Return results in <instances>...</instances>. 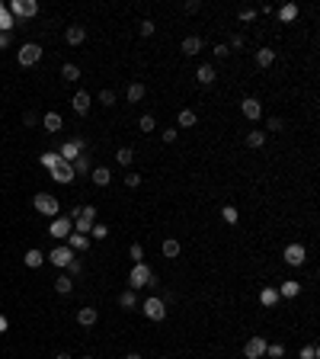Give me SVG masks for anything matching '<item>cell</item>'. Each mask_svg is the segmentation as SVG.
I'll list each match as a JSON object with an SVG mask.
<instances>
[{
	"label": "cell",
	"mask_w": 320,
	"mask_h": 359,
	"mask_svg": "<svg viewBox=\"0 0 320 359\" xmlns=\"http://www.w3.org/2000/svg\"><path fill=\"white\" fill-rule=\"evenodd\" d=\"M301 359H317V343H311V347L301 350Z\"/></svg>",
	"instance_id": "52"
},
{
	"label": "cell",
	"mask_w": 320,
	"mask_h": 359,
	"mask_svg": "<svg viewBox=\"0 0 320 359\" xmlns=\"http://www.w3.org/2000/svg\"><path fill=\"white\" fill-rule=\"evenodd\" d=\"M272 61H275V51L272 49H260L256 51V64L260 67H272Z\"/></svg>",
	"instance_id": "29"
},
{
	"label": "cell",
	"mask_w": 320,
	"mask_h": 359,
	"mask_svg": "<svg viewBox=\"0 0 320 359\" xmlns=\"http://www.w3.org/2000/svg\"><path fill=\"white\" fill-rule=\"evenodd\" d=\"M23 260H26V266H29V269H36V266H42V263H45V254L32 247V250H26V256H23Z\"/></svg>",
	"instance_id": "22"
},
{
	"label": "cell",
	"mask_w": 320,
	"mask_h": 359,
	"mask_svg": "<svg viewBox=\"0 0 320 359\" xmlns=\"http://www.w3.org/2000/svg\"><path fill=\"white\" fill-rule=\"evenodd\" d=\"M195 80H199L202 87L215 84V67H212V64H199V71H195Z\"/></svg>",
	"instance_id": "20"
},
{
	"label": "cell",
	"mask_w": 320,
	"mask_h": 359,
	"mask_svg": "<svg viewBox=\"0 0 320 359\" xmlns=\"http://www.w3.org/2000/svg\"><path fill=\"white\" fill-rule=\"evenodd\" d=\"M128 256H132L135 263H144V247H141V244H132V247H128Z\"/></svg>",
	"instance_id": "41"
},
{
	"label": "cell",
	"mask_w": 320,
	"mask_h": 359,
	"mask_svg": "<svg viewBox=\"0 0 320 359\" xmlns=\"http://www.w3.org/2000/svg\"><path fill=\"white\" fill-rule=\"evenodd\" d=\"M221 218L228 221V225H237V218H240V215H237L234 205H224V208H221Z\"/></svg>",
	"instance_id": "40"
},
{
	"label": "cell",
	"mask_w": 320,
	"mask_h": 359,
	"mask_svg": "<svg viewBox=\"0 0 320 359\" xmlns=\"http://www.w3.org/2000/svg\"><path fill=\"white\" fill-rule=\"evenodd\" d=\"M157 359H170V356H157Z\"/></svg>",
	"instance_id": "61"
},
{
	"label": "cell",
	"mask_w": 320,
	"mask_h": 359,
	"mask_svg": "<svg viewBox=\"0 0 320 359\" xmlns=\"http://www.w3.org/2000/svg\"><path fill=\"white\" fill-rule=\"evenodd\" d=\"M42 125H45V132H61V125H64V119H61V112H45L42 116Z\"/></svg>",
	"instance_id": "17"
},
{
	"label": "cell",
	"mask_w": 320,
	"mask_h": 359,
	"mask_svg": "<svg viewBox=\"0 0 320 359\" xmlns=\"http://www.w3.org/2000/svg\"><path fill=\"white\" fill-rule=\"evenodd\" d=\"M119 305H122L125 311H132L135 305H138V295H135V289H125V292L119 295Z\"/></svg>",
	"instance_id": "27"
},
{
	"label": "cell",
	"mask_w": 320,
	"mask_h": 359,
	"mask_svg": "<svg viewBox=\"0 0 320 359\" xmlns=\"http://www.w3.org/2000/svg\"><path fill=\"white\" fill-rule=\"evenodd\" d=\"M125 359H144V356H141V353H128Z\"/></svg>",
	"instance_id": "58"
},
{
	"label": "cell",
	"mask_w": 320,
	"mask_h": 359,
	"mask_svg": "<svg viewBox=\"0 0 320 359\" xmlns=\"http://www.w3.org/2000/svg\"><path fill=\"white\" fill-rule=\"evenodd\" d=\"M128 286L132 289H144V286H157V276L147 263H135L132 273H128Z\"/></svg>",
	"instance_id": "1"
},
{
	"label": "cell",
	"mask_w": 320,
	"mask_h": 359,
	"mask_svg": "<svg viewBox=\"0 0 320 359\" xmlns=\"http://www.w3.org/2000/svg\"><path fill=\"white\" fill-rule=\"evenodd\" d=\"M36 122H39L36 112H26V116H23V125H36Z\"/></svg>",
	"instance_id": "54"
},
{
	"label": "cell",
	"mask_w": 320,
	"mask_h": 359,
	"mask_svg": "<svg viewBox=\"0 0 320 359\" xmlns=\"http://www.w3.org/2000/svg\"><path fill=\"white\" fill-rule=\"evenodd\" d=\"M243 45H247V39H243V32H234V36H230V42H228V49L234 51V49H243Z\"/></svg>",
	"instance_id": "45"
},
{
	"label": "cell",
	"mask_w": 320,
	"mask_h": 359,
	"mask_svg": "<svg viewBox=\"0 0 320 359\" xmlns=\"http://www.w3.org/2000/svg\"><path fill=\"white\" fill-rule=\"evenodd\" d=\"M96 321H99V311L96 308H80L77 311V324H80V327H93Z\"/></svg>",
	"instance_id": "16"
},
{
	"label": "cell",
	"mask_w": 320,
	"mask_h": 359,
	"mask_svg": "<svg viewBox=\"0 0 320 359\" xmlns=\"http://www.w3.org/2000/svg\"><path fill=\"white\" fill-rule=\"evenodd\" d=\"M48 260L54 263V266H61V269H64V266H67V263H71V260H74V250H71V247H67V244H58V247H54V250H51V254H48Z\"/></svg>",
	"instance_id": "10"
},
{
	"label": "cell",
	"mask_w": 320,
	"mask_h": 359,
	"mask_svg": "<svg viewBox=\"0 0 320 359\" xmlns=\"http://www.w3.org/2000/svg\"><path fill=\"white\" fill-rule=\"evenodd\" d=\"M278 16H282L285 23H288V19H295V16H298V6H295V3H285L282 10H278Z\"/></svg>",
	"instance_id": "42"
},
{
	"label": "cell",
	"mask_w": 320,
	"mask_h": 359,
	"mask_svg": "<svg viewBox=\"0 0 320 359\" xmlns=\"http://www.w3.org/2000/svg\"><path fill=\"white\" fill-rule=\"evenodd\" d=\"M278 302V292H275V289H263V292H260V305H263V308H272V305H275Z\"/></svg>",
	"instance_id": "30"
},
{
	"label": "cell",
	"mask_w": 320,
	"mask_h": 359,
	"mask_svg": "<svg viewBox=\"0 0 320 359\" xmlns=\"http://www.w3.org/2000/svg\"><path fill=\"white\" fill-rule=\"evenodd\" d=\"M138 128H141L144 135H151L154 128H157V122H154V116H141V119H138Z\"/></svg>",
	"instance_id": "38"
},
{
	"label": "cell",
	"mask_w": 320,
	"mask_h": 359,
	"mask_svg": "<svg viewBox=\"0 0 320 359\" xmlns=\"http://www.w3.org/2000/svg\"><path fill=\"white\" fill-rule=\"evenodd\" d=\"M256 13H266V16H269V13H275V6H272V3H263V6H260Z\"/></svg>",
	"instance_id": "56"
},
{
	"label": "cell",
	"mask_w": 320,
	"mask_h": 359,
	"mask_svg": "<svg viewBox=\"0 0 320 359\" xmlns=\"http://www.w3.org/2000/svg\"><path fill=\"white\" fill-rule=\"evenodd\" d=\"M154 32H157V23H154V19H144V23H141V36H144V39H151Z\"/></svg>",
	"instance_id": "44"
},
{
	"label": "cell",
	"mask_w": 320,
	"mask_h": 359,
	"mask_svg": "<svg viewBox=\"0 0 320 359\" xmlns=\"http://www.w3.org/2000/svg\"><path fill=\"white\" fill-rule=\"evenodd\" d=\"M61 77L64 80H80V67L77 64H64L61 67Z\"/></svg>",
	"instance_id": "36"
},
{
	"label": "cell",
	"mask_w": 320,
	"mask_h": 359,
	"mask_svg": "<svg viewBox=\"0 0 320 359\" xmlns=\"http://www.w3.org/2000/svg\"><path fill=\"white\" fill-rule=\"evenodd\" d=\"M183 10H186V13H199L202 10V0H186V3H183Z\"/></svg>",
	"instance_id": "51"
},
{
	"label": "cell",
	"mask_w": 320,
	"mask_h": 359,
	"mask_svg": "<svg viewBox=\"0 0 320 359\" xmlns=\"http://www.w3.org/2000/svg\"><path fill=\"white\" fill-rule=\"evenodd\" d=\"M87 148V141L84 138H74V141H64V145L58 148V157L61 160H67V164H71V160H77L80 157V151H84Z\"/></svg>",
	"instance_id": "6"
},
{
	"label": "cell",
	"mask_w": 320,
	"mask_h": 359,
	"mask_svg": "<svg viewBox=\"0 0 320 359\" xmlns=\"http://www.w3.org/2000/svg\"><path fill=\"white\" fill-rule=\"evenodd\" d=\"M266 128H269V132H282V128H285V119H278V116H272Z\"/></svg>",
	"instance_id": "50"
},
{
	"label": "cell",
	"mask_w": 320,
	"mask_h": 359,
	"mask_svg": "<svg viewBox=\"0 0 320 359\" xmlns=\"http://www.w3.org/2000/svg\"><path fill=\"white\" fill-rule=\"evenodd\" d=\"M71 289H74V282H71V276H58V279H54V292L58 295H71Z\"/></svg>",
	"instance_id": "26"
},
{
	"label": "cell",
	"mask_w": 320,
	"mask_h": 359,
	"mask_svg": "<svg viewBox=\"0 0 320 359\" xmlns=\"http://www.w3.org/2000/svg\"><path fill=\"white\" fill-rule=\"evenodd\" d=\"M163 256H170V260H173V256H180V241H173V238H170V241H163Z\"/></svg>",
	"instance_id": "34"
},
{
	"label": "cell",
	"mask_w": 320,
	"mask_h": 359,
	"mask_svg": "<svg viewBox=\"0 0 320 359\" xmlns=\"http://www.w3.org/2000/svg\"><path fill=\"white\" fill-rule=\"evenodd\" d=\"M16 58H19V64H23V67L39 64V58H42V45H36V42H26V45H19Z\"/></svg>",
	"instance_id": "4"
},
{
	"label": "cell",
	"mask_w": 320,
	"mask_h": 359,
	"mask_svg": "<svg viewBox=\"0 0 320 359\" xmlns=\"http://www.w3.org/2000/svg\"><path fill=\"white\" fill-rule=\"evenodd\" d=\"M80 359H93V356H80Z\"/></svg>",
	"instance_id": "60"
},
{
	"label": "cell",
	"mask_w": 320,
	"mask_h": 359,
	"mask_svg": "<svg viewBox=\"0 0 320 359\" xmlns=\"http://www.w3.org/2000/svg\"><path fill=\"white\" fill-rule=\"evenodd\" d=\"M77 218H87V221H96V205H80V215Z\"/></svg>",
	"instance_id": "46"
},
{
	"label": "cell",
	"mask_w": 320,
	"mask_h": 359,
	"mask_svg": "<svg viewBox=\"0 0 320 359\" xmlns=\"http://www.w3.org/2000/svg\"><path fill=\"white\" fill-rule=\"evenodd\" d=\"M141 311H144L147 321H163V317H167V302L163 299H147L141 305Z\"/></svg>",
	"instance_id": "5"
},
{
	"label": "cell",
	"mask_w": 320,
	"mask_h": 359,
	"mask_svg": "<svg viewBox=\"0 0 320 359\" xmlns=\"http://www.w3.org/2000/svg\"><path fill=\"white\" fill-rule=\"evenodd\" d=\"M64 39H67V45H80L87 39V29H84V26H67Z\"/></svg>",
	"instance_id": "19"
},
{
	"label": "cell",
	"mask_w": 320,
	"mask_h": 359,
	"mask_svg": "<svg viewBox=\"0 0 320 359\" xmlns=\"http://www.w3.org/2000/svg\"><path fill=\"white\" fill-rule=\"evenodd\" d=\"M90 103H93V97L87 90H77V93H74V100H71V106H74L77 116H87V112H90Z\"/></svg>",
	"instance_id": "12"
},
{
	"label": "cell",
	"mask_w": 320,
	"mask_h": 359,
	"mask_svg": "<svg viewBox=\"0 0 320 359\" xmlns=\"http://www.w3.org/2000/svg\"><path fill=\"white\" fill-rule=\"evenodd\" d=\"M275 292H278V295H282V299H295V295H298V292H301V282H295V279H285V282H282V286H278V289H275Z\"/></svg>",
	"instance_id": "18"
},
{
	"label": "cell",
	"mask_w": 320,
	"mask_h": 359,
	"mask_svg": "<svg viewBox=\"0 0 320 359\" xmlns=\"http://www.w3.org/2000/svg\"><path fill=\"white\" fill-rule=\"evenodd\" d=\"M58 160H61V157H58V151H45V154H39V164H42L45 170H51Z\"/></svg>",
	"instance_id": "32"
},
{
	"label": "cell",
	"mask_w": 320,
	"mask_h": 359,
	"mask_svg": "<svg viewBox=\"0 0 320 359\" xmlns=\"http://www.w3.org/2000/svg\"><path fill=\"white\" fill-rule=\"evenodd\" d=\"M99 106H106V109H109V106H115V100H119V97H115V90H109V87H106V90H99Z\"/></svg>",
	"instance_id": "33"
},
{
	"label": "cell",
	"mask_w": 320,
	"mask_h": 359,
	"mask_svg": "<svg viewBox=\"0 0 320 359\" xmlns=\"http://www.w3.org/2000/svg\"><path fill=\"white\" fill-rule=\"evenodd\" d=\"M176 122H180V128H192L195 122H199V116H195L192 109H183V112H180V119H176Z\"/></svg>",
	"instance_id": "31"
},
{
	"label": "cell",
	"mask_w": 320,
	"mask_h": 359,
	"mask_svg": "<svg viewBox=\"0 0 320 359\" xmlns=\"http://www.w3.org/2000/svg\"><path fill=\"white\" fill-rule=\"evenodd\" d=\"M266 356L269 359H282L285 356V347H282V343H266Z\"/></svg>",
	"instance_id": "39"
},
{
	"label": "cell",
	"mask_w": 320,
	"mask_h": 359,
	"mask_svg": "<svg viewBox=\"0 0 320 359\" xmlns=\"http://www.w3.org/2000/svg\"><path fill=\"white\" fill-rule=\"evenodd\" d=\"M237 19H240V23H253V19H256V10H253V6H243V10L237 13Z\"/></svg>",
	"instance_id": "43"
},
{
	"label": "cell",
	"mask_w": 320,
	"mask_h": 359,
	"mask_svg": "<svg viewBox=\"0 0 320 359\" xmlns=\"http://www.w3.org/2000/svg\"><path fill=\"white\" fill-rule=\"evenodd\" d=\"M125 186L128 189H138L141 186V173H128V177H125Z\"/></svg>",
	"instance_id": "49"
},
{
	"label": "cell",
	"mask_w": 320,
	"mask_h": 359,
	"mask_svg": "<svg viewBox=\"0 0 320 359\" xmlns=\"http://www.w3.org/2000/svg\"><path fill=\"white\" fill-rule=\"evenodd\" d=\"M240 112H243V116H247L250 122H256V119L263 116V106H260V100L247 97V100H243V103H240Z\"/></svg>",
	"instance_id": "13"
},
{
	"label": "cell",
	"mask_w": 320,
	"mask_h": 359,
	"mask_svg": "<svg viewBox=\"0 0 320 359\" xmlns=\"http://www.w3.org/2000/svg\"><path fill=\"white\" fill-rule=\"evenodd\" d=\"M64 269H67V276H80V273H84V263H80V260H77V256H74V260H71V263H67V266H64Z\"/></svg>",
	"instance_id": "47"
},
{
	"label": "cell",
	"mask_w": 320,
	"mask_h": 359,
	"mask_svg": "<svg viewBox=\"0 0 320 359\" xmlns=\"http://www.w3.org/2000/svg\"><path fill=\"white\" fill-rule=\"evenodd\" d=\"M13 26H16V19H13V13L6 10V3H0V32H10Z\"/></svg>",
	"instance_id": "24"
},
{
	"label": "cell",
	"mask_w": 320,
	"mask_h": 359,
	"mask_svg": "<svg viewBox=\"0 0 320 359\" xmlns=\"http://www.w3.org/2000/svg\"><path fill=\"white\" fill-rule=\"evenodd\" d=\"M6 10L13 13V19H32L39 13V3L36 0H13V3H6Z\"/></svg>",
	"instance_id": "3"
},
{
	"label": "cell",
	"mask_w": 320,
	"mask_h": 359,
	"mask_svg": "<svg viewBox=\"0 0 320 359\" xmlns=\"http://www.w3.org/2000/svg\"><path fill=\"white\" fill-rule=\"evenodd\" d=\"M247 145L250 148H263L266 145V132H263V128H250L247 132Z\"/></svg>",
	"instance_id": "25"
},
{
	"label": "cell",
	"mask_w": 320,
	"mask_h": 359,
	"mask_svg": "<svg viewBox=\"0 0 320 359\" xmlns=\"http://www.w3.org/2000/svg\"><path fill=\"white\" fill-rule=\"evenodd\" d=\"M71 231H74V228H71V218H67V215H58V218L51 221V228H48V234L54 241H64Z\"/></svg>",
	"instance_id": "8"
},
{
	"label": "cell",
	"mask_w": 320,
	"mask_h": 359,
	"mask_svg": "<svg viewBox=\"0 0 320 359\" xmlns=\"http://www.w3.org/2000/svg\"><path fill=\"white\" fill-rule=\"evenodd\" d=\"M32 208H36L39 215H48V218H58V215H61V205H58V199H54L51 193H36Z\"/></svg>",
	"instance_id": "2"
},
{
	"label": "cell",
	"mask_w": 320,
	"mask_h": 359,
	"mask_svg": "<svg viewBox=\"0 0 320 359\" xmlns=\"http://www.w3.org/2000/svg\"><path fill=\"white\" fill-rule=\"evenodd\" d=\"M48 173H51L54 183H74V180H77V173H74V167L67 164V160H58V164H54Z\"/></svg>",
	"instance_id": "7"
},
{
	"label": "cell",
	"mask_w": 320,
	"mask_h": 359,
	"mask_svg": "<svg viewBox=\"0 0 320 359\" xmlns=\"http://www.w3.org/2000/svg\"><path fill=\"white\" fill-rule=\"evenodd\" d=\"M176 141V128H163V145H173Z\"/></svg>",
	"instance_id": "53"
},
{
	"label": "cell",
	"mask_w": 320,
	"mask_h": 359,
	"mask_svg": "<svg viewBox=\"0 0 320 359\" xmlns=\"http://www.w3.org/2000/svg\"><path fill=\"white\" fill-rule=\"evenodd\" d=\"M67 247H71L74 250V254H84V250L87 247H90V238H87V234H67Z\"/></svg>",
	"instance_id": "15"
},
{
	"label": "cell",
	"mask_w": 320,
	"mask_h": 359,
	"mask_svg": "<svg viewBox=\"0 0 320 359\" xmlns=\"http://www.w3.org/2000/svg\"><path fill=\"white\" fill-rule=\"evenodd\" d=\"M243 356L247 359H263L266 356V340H263V337H250L247 347H243Z\"/></svg>",
	"instance_id": "11"
},
{
	"label": "cell",
	"mask_w": 320,
	"mask_h": 359,
	"mask_svg": "<svg viewBox=\"0 0 320 359\" xmlns=\"http://www.w3.org/2000/svg\"><path fill=\"white\" fill-rule=\"evenodd\" d=\"M304 260H308L304 244H288V247H285V263H288V266H301Z\"/></svg>",
	"instance_id": "9"
},
{
	"label": "cell",
	"mask_w": 320,
	"mask_h": 359,
	"mask_svg": "<svg viewBox=\"0 0 320 359\" xmlns=\"http://www.w3.org/2000/svg\"><path fill=\"white\" fill-rule=\"evenodd\" d=\"M54 359H71V353H58V356H54Z\"/></svg>",
	"instance_id": "59"
},
{
	"label": "cell",
	"mask_w": 320,
	"mask_h": 359,
	"mask_svg": "<svg viewBox=\"0 0 320 359\" xmlns=\"http://www.w3.org/2000/svg\"><path fill=\"white\" fill-rule=\"evenodd\" d=\"M90 238H96V241H106V238H109V228L103 225V221H96V225L90 228Z\"/></svg>",
	"instance_id": "37"
},
{
	"label": "cell",
	"mask_w": 320,
	"mask_h": 359,
	"mask_svg": "<svg viewBox=\"0 0 320 359\" xmlns=\"http://www.w3.org/2000/svg\"><path fill=\"white\" fill-rule=\"evenodd\" d=\"M6 45H10V32H0V51H3Z\"/></svg>",
	"instance_id": "55"
},
{
	"label": "cell",
	"mask_w": 320,
	"mask_h": 359,
	"mask_svg": "<svg viewBox=\"0 0 320 359\" xmlns=\"http://www.w3.org/2000/svg\"><path fill=\"white\" fill-rule=\"evenodd\" d=\"M6 327H10V321H6V317H3V314H0V334H3V330H6Z\"/></svg>",
	"instance_id": "57"
},
{
	"label": "cell",
	"mask_w": 320,
	"mask_h": 359,
	"mask_svg": "<svg viewBox=\"0 0 320 359\" xmlns=\"http://www.w3.org/2000/svg\"><path fill=\"white\" fill-rule=\"evenodd\" d=\"M202 45H205V42H202V36H186L180 49H183V55L192 58V55H199V51H202Z\"/></svg>",
	"instance_id": "14"
},
{
	"label": "cell",
	"mask_w": 320,
	"mask_h": 359,
	"mask_svg": "<svg viewBox=\"0 0 320 359\" xmlns=\"http://www.w3.org/2000/svg\"><path fill=\"white\" fill-rule=\"evenodd\" d=\"M144 93H147L144 84H132V87L125 90V100H128V103H141V100H144Z\"/></svg>",
	"instance_id": "21"
},
{
	"label": "cell",
	"mask_w": 320,
	"mask_h": 359,
	"mask_svg": "<svg viewBox=\"0 0 320 359\" xmlns=\"http://www.w3.org/2000/svg\"><path fill=\"white\" fill-rule=\"evenodd\" d=\"M90 177L96 186H109L112 183V173H109V167H96V170H90Z\"/></svg>",
	"instance_id": "23"
},
{
	"label": "cell",
	"mask_w": 320,
	"mask_h": 359,
	"mask_svg": "<svg viewBox=\"0 0 320 359\" xmlns=\"http://www.w3.org/2000/svg\"><path fill=\"white\" fill-rule=\"evenodd\" d=\"M71 167H74V173H90V157H87V154H80Z\"/></svg>",
	"instance_id": "35"
},
{
	"label": "cell",
	"mask_w": 320,
	"mask_h": 359,
	"mask_svg": "<svg viewBox=\"0 0 320 359\" xmlns=\"http://www.w3.org/2000/svg\"><path fill=\"white\" fill-rule=\"evenodd\" d=\"M212 55H215L218 61H221V58H228V55H230V49H228V45H224V42H218L215 49H212Z\"/></svg>",
	"instance_id": "48"
},
{
	"label": "cell",
	"mask_w": 320,
	"mask_h": 359,
	"mask_svg": "<svg viewBox=\"0 0 320 359\" xmlns=\"http://www.w3.org/2000/svg\"><path fill=\"white\" fill-rule=\"evenodd\" d=\"M132 160H135V151H132V148H119V151H115V164H119V167H128Z\"/></svg>",
	"instance_id": "28"
}]
</instances>
